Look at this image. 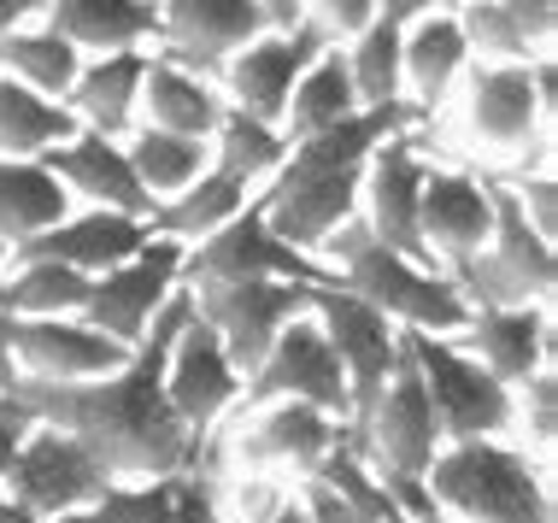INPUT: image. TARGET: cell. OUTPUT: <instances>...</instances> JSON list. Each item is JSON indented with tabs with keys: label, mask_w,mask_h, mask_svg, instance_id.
Here are the masks:
<instances>
[{
	"label": "cell",
	"mask_w": 558,
	"mask_h": 523,
	"mask_svg": "<svg viewBox=\"0 0 558 523\" xmlns=\"http://www.w3.org/2000/svg\"><path fill=\"white\" fill-rule=\"evenodd\" d=\"M24 429H29V412L19 406V400H0V476H7V465H12V447H19Z\"/></svg>",
	"instance_id": "47"
},
{
	"label": "cell",
	"mask_w": 558,
	"mask_h": 523,
	"mask_svg": "<svg viewBox=\"0 0 558 523\" xmlns=\"http://www.w3.org/2000/svg\"><path fill=\"white\" fill-rule=\"evenodd\" d=\"M429 124L412 100H388V107H359L341 124L318 130V136L289 142V159L270 171V183L259 188L265 223L282 242L318 253L329 230H341L359 212V177L376 142H388L395 130Z\"/></svg>",
	"instance_id": "2"
},
{
	"label": "cell",
	"mask_w": 558,
	"mask_h": 523,
	"mask_svg": "<svg viewBox=\"0 0 558 523\" xmlns=\"http://www.w3.org/2000/svg\"><path fill=\"white\" fill-rule=\"evenodd\" d=\"M452 341L471 348L500 382L518 388L523 377H535V370H547L558 358L553 301H541V306H471V318H464V330Z\"/></svg>",
	"instance_id": "23"
},
{
	"label": "cell",
	"mask_w": 558,
	"mask_h": 523,
	"mask_svg": "<svg viewBox=\"0 0 558 523\" xmlns=\"http://www.w3.org/2000/svg\"><path fill=\"white\" fill-rule=\"evenodd\" d=\"M347 441L371 459L376 471H400V476H424L429 459L441 453V424H435L429 388L417 377L412 353H405V330H400V358L388 370L376 406L347 429Z\"/></svg>",
	"instance_id": "12"
},
{
	"label": "cell",
	"mask_w": 558,
	"mask_h": 523,
	"mask_svg": "<svg viewBox=\"0 0 558 523\" xmlns=\"http://www.w3.org/2000/svg\"><path fill=\"white\" fill-rule=\"evenodd\" d=\"M259 523H306V500H300V488H294V495L277 506V512H265Z\"/></svg>",
	"instance_id": "53"
},
{
	"label": "cell",
	"mask_w": 558,
	"mask_h": 523,
	"mask_svg": "<svg viewBox=\"0 0 558 523\" xmlns=\"http://www.w3.org/2000/svg\"><path fill=\"white\" fill-rule=\"evenodd\" d=\"M500 183L511 188V200H518V212L535 223L547 242H558V171H553V159H541V166H523V171H511L500 177Z\"/></svg>",
	"instance_id": "42"
},
{
	"label": "cell",
	"mask_w": 558,
	"mask_h": 523,
	"mask_svg": "<svg viewBox=\"0 0 558 523\" xmlns=\"http://www.w3.org/2000/svg\"><path fill=\"white\" fill-rule=\"evenodd\" d=\"M88 277L59 259H19L12 253L0 271V312L7 318H83Z\"/></svg>",
	"instance_id": "32"
},
{
	"label": "cell",
	"mask_w": 558,
	"mask_h": 523,
	"mask_svg": "<svg viewBox=\"0 0 558 523\" xmlns=\"http://www.w3.org/2000/svg\"><path fill=\"white\" fill-rule=\"evenodd\" d=\"M341 53H347V71H353L359 107H388V100H405L400 95V29L395 24L371 19Z\"/></svg>",
	"instance_id": "39"
},
{
	"label": "cell",
	"mask_w": 558,
	"mask_h": 523,
	"mask_svg": "<svg viewBox=\"0 0 558 523\" xmlns=\"http://www.w3.org/2000/svg\"><path fill=\"white\" fill-rule=\"evenodd\" d=\"M223 107H230V100H223L218 77H201V71H189V65H177V59H165L159 48L147 53V77H142V124L213 142V130H218Z\"/></svg>",
	"instance_id": "27"
},
{
	"label": "cell",
	"mask_w": 558,
	"mask_h": 523,
	"mask_svg": "<svg viewBox=\"0 0 558 523\" xmlns=\"http://www.w3.org/2000/svg\"><path fill=\"white\" fill-rule=\"evenodd\" d=\"M241 400H306L329 417H353V400H347V370L336 348H329L318 312H294L277 330V341L265 348V358L241 377Z\"/></svg>",
	"instance_id": "11"
},
{
	"label": "cell",
	"mask_w": 558,
	"mask_h": 523,
	"mask_svg": "<svg viewBox=\"0 0 558 523\" xmlns=\"http://www.w3.org/2000/svg\"><path fill=\"white\" fill-rule=\"evenodd\" d=\"M177 476H112L88 506L59 512L48 523H171Z\"/></svg>",
	"instance_id": "38"
},
{
	"label": "cell",
	"mask_w": 558,
	"mask_h": 523,
	"mask_svg": "<svg viewBox=\"0 0 558 523\" xmlns=\"http://www.w3.org/2000/svg\"><path fill=\"white\" fill-rule=\"evenodd\" d=\"M71 212L65 183L48 171V159H0V242L19 247L29 235H41L48 223Z\"/></svg>",
	"instance_id": "30"
},
{
	"label": "cell",
	"mask_w": 558,
	"mask_h": 523,
	"mask_svg": "<svg viewBox=\"0 0 558 523\" xmlns=\"http://www.w3.org/2000/svg\"><path fill=\"white\" fill-rule=\"evenodd\" d=\"M253 194H259V188H247L241 177H230L223 166H206L183 194H171V200L154 206L147 230H154V235H171V242H183V247H194V242H206L213 230H223V223H230L241 206L253 200Z\"/></svg>",
	"instance_id": "29"
},
{
	"label": "cell",
	"mask_w": 558,
	"mask_h": 523,
	"mask_svg": "<svg viewBox=\"0 0 558 523\" xmlns=\"http://www.w3.org/2000/svg\"><path fill=\"white\" fill-rule=\"evenodd\" d=\"M12 382H19V358H12V324L0 312V400H12Z\"/></svg>",
	"instance_id": "50"
},
{
	"label": "cell",
	"mask_w": 558,
	"mask_h": 523,
	"mask_svg": "<svg viewBox=\"0 0 558 523\" xmlns=\"http://www.w3.org/2000/svg\"><path fill=\"white\" fill-rule=\"evenodd\" d=\"M147 235H154L147 218L107 212V206H71L59 223H48L41 235H29V242H19L12 253H19V259H59L83 277H100V271H112L118 259H130Z\"/></svg>",
	"instance_id": "24"
},
{
	"label": "cell",
	"mask_w": 558,
	"mask_h": 523,
	"mask_svg": "<svg viewBox=\"0 0 558 523\" xmlns=\"http://www.w3.org/2000/svg\"><path fill=\"white\" fill-rule=\"evenodd\" d=\"M511 12V24L530 36L535 53H553V36H558V0H500Z\"/></svg>",
	"instance_id": "45"
},
{
	"label": "cell",
	"mask_w": 558,
	"mask_h": 523,
	"mask_svg": "<svg viewBox=\"0 0 558 523\" xmlns=\"http://www.w3.org/2000/svg\"><path fill=\"white\" fill-rule=\"evenodd\" d=\"M347 112H359L353 71H347V53H341V48H324V53L294 77V88H289V107H282V136H289V142L318 136V130L341 124Z\"/></svg>",
	"instance_id": "33"
},
{
	"label": "cell",
	"mask_w": 558,
	"mask_h": 523,
	"mask_svg": "<svg viewBox=\"0 0 558 523\" xmlns=\"http://www.w3.org/2000/svg\"><path fill=\"white\" fill-rule=\"evenodd\" d=\"M324 265L336 271L341 289H353L359 301H371L388 324L400 330H429V336H459L471 318V301L441 265L417 259V253L383 247L359 218H347L341 230L324 235Z\"/></svg>",
	"instance_id": "4"
},
{
	"label": "cell",
	"mask_w": 558,
	"mask_h": 523,
	"mask_svg": "<svg viewBox=\"0 0 558 523\" xmlns=\"http://www.w3.org/2000/svg\"><path fill=\"white\" fill-rule=\"evenodd\" d=\"M147 53L154 48H118V53H88L77 83H71L65 107L83 130L124 142L142 124V77H147Z\"/></svg>",
	"instance_id": "26"
},
{
	"label": "cell",
	"mask_w": 558,
	"mask_h": 523,
	"mask_svg": "<svg viewBox=\"0 0 558 523\" xmlns=\"http://www.w3.org/2000/svg\"><path fill=\"white\" fill-rule=\"evenodd\" d=\"M183 282H318L324 289V282H336V271L324 265V253L282 242L265 223L259 194H253L223 230L183 253Z\"/></svg>",
	"instance_id": "9"
},
{
	"label": "cell",
	"mask_w": 558,
	"mask_h": 523,
	"mask_svg": "<svg viewBox=\"0 0 558 523\" xmlns=\"http://www.w3.org/2000/svg\"><path fill=\"white\" fill-rule=\"evenodd\" d=\"M424 171H429L424 124H417V130H395L388 142L371 147L365 177H359V212H353L383 247L417 253V259H429L424 242H417V194H424Z\"/></svg>",
	"instance_id": "18"
},
{
	"label": "cell",
	"mask_w": 558,
	"mask_h": 523,
	"mask_svg": "<svg viewBox=\"0 0 558 523\" xmlns=\"http://www.w3.org/2000/svg\"><path fill=\"white\" fill-rule=\"evenodd\" d=\"M83 59L88 53H77L65 36H59V29H48L41 19H29V24H19V29H7V36H0V77L36 88V95H48V100H65L71 95Z\"/></svg>",
	"instance_id": "31"
},
{
	"label": "cell",
	"mask_w": 558,
	"mask_h": 523,
	"mask_svg": "<svg viewBox=\"0 0 558 523\" xmlns=\"http://www.w3.org/2000/svg\"><path fill=\"white\" fill-rule=\"evenodd\" d=\"M165 400H171V412L183 417L201 441L213 436L223 417L235 412V400H241L235 358L218 341L213 324L194 312V301H189V318L177 324L171 348H165Z\"/></svg>",
	"instance_id": "14"
},
{
	"label": "cell",
	"mask_w": 558,
	"mask_h": 523,
	"mask_svg": "<svg viewBox=\"0 0 558 523\" xmlns=\"http://www.w3.org/2000/svg\"><path fill=\"white\" fill-rule=\"evenodd\" d=\"M154 7H159V0H154Z\"/></svg>",
	"instance_id": "55"
},
{
	"label": "cell",
	"mask_w": 558,
	"mask_h": 523,
	"mask_svg": "<svg viewBox=\"0 0 558 523\" xmlns=\"http://www.w3.org/2000/svg\"><path fill=\"white\" fill-rule=\"evenodd\" d=\"M0 523H41V518L29 512V506L12 495V488H0Z\"/></svg>",
	"instance_id": "52"
},
{
	"label": "cell",
	"mask_w": 558,
	"mask_h": 523,
	"mask_svg": "<svg viewBox=\"0 0 558 523\" xmlns=\"http://www.w3.org/2000/svg\"><path fill=\"white\" fill-rule=\"evenodd\" d=\"M189 318V289H177L147 324V336L130 348V358L107 377L88 382H36L19 377L12 400L36 417V424L71 429L107 459L112 476H177L201 465V436L171 412L165 400V348H171L177 324Z\"/></svg>",
	"instance_id": "1"
},
{
	"label": "cell",
	"mask_w": 558,
	"mask_h": 523,
	"mask_svg": "<svg viewBox=\"0 0 558 523\" xmlns=\"http://www.w3.org/2000/svg\"><path fill=\"white\" fill-rule=\"evenodd\" d=\"M471 306H541L558 289V253L553 242L518 212L511 188L494 177V235L482 242L459 271H447Z\"/></svg>",
	"instance_id": "7"
},
{
	"label": "cell",
	"mask_w": 558,
	"mask_h": 523,
	"mask_svg": "<svg viewBox=\"0 0 558 523\" xmlns=\"http://www.w3.org/2000/svg\"><path fill=\"white\" fill-rule=\"evenodd\" d=\"M464 71H471V41H464L452 7H435L400 29V95L424 118L447 112Z\"/></svg>",
	"instance_id": "25"
},
{
	"label": "cell",
	"mask_w": 558,
	"mask_h": 523,
	"mask_svg": "<svg viewBox=\"0 0 558 523\" xmlns=\"http://www.w3.org/2000/svg\"><path fill=\"white\" fill-rule=\"evenodd\" d=\"M183 253L189 247L171 242V235H147L130 259H118L112 271L88 277L83 318L95 324V330H107L112 341L135 348V341L147 336V324L159 318V306L183 289Z\"/></svg>",
	"instance_id": "13"
},
{
	"label": "cell",
	"mask_w": 558,
	"mask_h": 523,
	"mask_svg": "<svg viewBox=\"0 0 558 523\" xmlns=\"http://www.w3.org/2000/svg\"><path fill=\"white\" fill-rule=\"evenodd\" d=\"M124 154L135 177H142V188L159 200H171V194H183L194 177L213 166V142L201 136H177V130H154V124H135L124 136Z\"/></svg>",
	"instance_id": "34"
},
{
	"label": "cell",
	"mask_w": 558,
	"mask_h": 523,
	"mask_svg": "<svg viewBox=\"0 0 558 523\" xmlns=\"http://www.w3.org/2000/svg\"><path fill=\"white\" fill-rule=\"evenodd\" d=\"M282 159H289V136H282V124H265V118H247V112L223 107L218 130H213V166L241 177L247 188H265L270 171H277Z\"/></svg>",
	"instance_id": "36"
},
{
	"label": "cell",
	"mask_w": 558,
	"mask_h": 523,
	"mask_svg": "<svg viewBox=\"0 0 558 523\" xmlns=\"http://www.w3.org/2000/svg\"><path fill=\"white\" fill-rule=\"evenodd\" d=\"M107 483H112V471L95 447L77 441L71 429L36 424V417H29V429L19 436V447H12V465L0 476V488H12L41 523L88 506Z\"/></svg>",
	"instance_id": "10"
},
{
	"label": "cell",
	"mask_w": 558,
	"mask_h": 523,
	"mask_svg": "<svg viewBox=\"0 0 558 523\" xmlns=\"http://www.w3.org/2000/svg\"><path fill=\"white\" fill-rule=\"evenodd\" d=\"M452 19H459L464 41H471V59H506V65H530L535 59L530 36L511 24V12L500 7V0H459Z\"/></svg>",
	"instance_id": "40"
},
{
	"label": "cell",
	"mask_w": 558,
	"mask_h": 523,
	"mask_svg": "<svg viewBox=\"0 0 558 523\" xmlns=\"http://www.w3.org/2000/svg\"><path fill=\"white\" fill-rule=\"evenodd\" d=\"M300 500H306V523H359L353 512H347V500L336 495V488H324L318 476L300 483Z\"/></svg>",
	"instance_id": "46"
},
{
	"label": "cell",
	"mask_w": 558,
	"mask_h": 523,
	"mask_svg": "<svg viewBox=\"0 0 558 523\" xmlns=\"http://www.w3.org/2000/svg\"><path fill=\"white\" fill-rule=\"evenodd\" d=\"M53 0H0V36L7 29H19V24H29V19H41Z\"/></svg>",
	"instance_id": "49"
},
{
	"label": "cell",
	"mask_w": 558,
	"mask_h": 523,
	"mask_svg": "<svg viewBox=\"0 0 558 523\" xmlns=\"http://www.w3.org/2000/svg\"><path fill=\"white\" fill-rule=\"evenodd\" d=\"M7 259H12V247H7V242H0V271H7Z\"/></svg>",
	"instance_id": "54"
},
{
	"label": "cell",
	"mask_w": 558,
	"mask_h": 523,
	"mask_svg": "<svg viewBox=\"0 0 558 523\" xmlns=\"http://www.w3.org/2000/svg\"><path fill=\"white\" fill-rule=\"evenodd\" d=\"M318 476L324 488H336V495L347 500V512H353L359 523H405V512H400V500H395V488L376 476V465L365 453H359L353 441H347V429L336 436V447L318 459Z\"/></svg>",
	"instance_id": "37"
},
{
	"label": "cell",
	"mask_w": 558,
	"mask_h": 523,
	"mask_svg": "<svg viewBox=\"0 0 558 523\" xmlns=\"http://www.w3.org/2000/svg\"><path fill=\"white\" fill-rule=\"evenodd\" d=\"M341 429H347L341 417L306 406V400H235V412L201 441V471L206 476L265 471L306 483Z\"/></svg>",
	"instance_id": "6"
},
{
	"label": "cell",
	"mask_w": 558,
	"mask_h": 523,
	"mask_svg": "<svg viewBox=\"0 0 558 523\" xmlns=\"http://www.w3.org/2000/svg\"><path fill=\"white\" fill-rule=\"evenodd\" d=\"M41 24L59 29L77 53H118V48H154L159 7L154 0H53Z\"/></svg>",
	"instance_id": "28"
},
{
	"label": "cell",
	"mask_w": 558,
	"mask_h": 523,
	"mask_svg": "<svg viewBox=\"0 0 558 523\" xmlns=\"http://www.w3.org/2000/svg\"><path fill=\"white\" fill-rule=\"evenodd\" d=\"M253 7L265 12L270 29H294L300 24V0H253Z\"/></svg>",
	"instance_id": "51"
},
{
	"label": "cell",
	"mask_w": 558,
	"mask_h": 523,
	"mask_svg": "<svg viewBox=\"0 0 558 523\" xmlns=\"http://www.w3.org/2000/svg\"><path fill=\"white\" fill-rule=\"evenodd\" d=\"M265 24V12L253 0H159V41L154 48L177 65L201 71V77H218L223 59H230L241 41H253Z\"/></svg>",
	"instance_id": "21"
},
{
	"label": "cell",
	"mask_w": 558,
	"mask_h": 523,
	"mask_svg": "<svg viewBox=\"0 0 558 523\" xmlns=\"http://www.w3.org/2000/svg\"><path fill=\"white\" fill-rule=\"evenodd\" d=\"M405 353H412L417 377H424V388H429L441 441L511 436V382L494 377L471 348H459L452 336L405 330Z\"/></svg>",
	"instance_id": "8"
},
{
	"label": "cell",
	"mask_w": 558,
	"mask_h": 523,
	"mask_svg": "<svg viewBox=\"0 0 558 523\" xmlns=\"http://www.w3.org/2000/svg\"><path fill=\"white\" fill-rule=\"evenodd\" d=\"M171 523H223L218 500H213V476L201 465L194 471H177V506H171Z\"/></svg>",
	"instance_id": "44"
},
{
	"label": "cell",
	"mask_w": 558,
	"mask_h": 523,
	"mask_svg": "<svg viewBox=\"0 0 558 523\" xmlns=\"http://www.w3.org/2000/svg\"><path fill=\"white\" fill-rule=\"evenodd\" d=\"M312 312H318L329 348H336L341 370H347V400H353L347 429H353L359 417L376 406V394H383L388 370H395V358H400V324H388L371 301H359L353 289H341V282L312 289Z\"/></svg>",
	"instance_id": "16"
},
{
	"label": "cell",
	"mask_w": 558,
	"mask_h": 523,
	"mask_svg": "<svg viewBox=\"0 0 558 523\" xmlns=\"http://www.w3.org/2000/svg\"><path fill=\"white\" fill-rule=\"evenodd\" d=\"M7 324H12L19 377H36V382H88L130 358L124 341L95 330L88 318H7Z\"/></svg>",
	"instance_id": "20"
},
{
	"label": "cell",
	"mask_w": 558,
	"mask_h": 523,
	"mask_svg": "<svg viewBox=\"0 0 558 523\" xmlns=\"http://www.w3.org/2000/svg\"><path fill=\"white\" fill-rule=\"evenodd\" d=\"M300 19L318 29L329 48H347L376 19V0H300Z\"/></svg>",
	"instance_id": "43"
},
{
	"label": "cell",
	"mask_w": 558,
	"mask_h": 523,
	"mask_svg": "<svg viewBox=\"0 0 558 523\" xmlns=\"http://www.w3.org/2000/svg\"><path fill=\"white\" fill-rule=\"evenodd\" d=\"M435 7H452V0H376V19L405 29L412 19H424V12H435Z\"/></svg>",
	"instance_id": "48"
},
{
	"label": "cell",
	"mask_w": 558,
	"mask_h": 523,
	"mask_svg": "<svg viewBox=\"0 0 558 523\" xmlns=\"http://www.w3.org/2000/svg\"><path fill=\"white\" fill-rule=\"evenodd\" d=\"M494 235V177H482L464 159L424 171V194H417V242L441 271H459L464 259Z\"/></svg>",
	"instance_id": "17"
},
{
	"label": "cell",
	"mask_w": 558,
	"mask_h": 523,
	"mask_svg": "<svg viewBox=\"0 0 558 523\" xmlns=\"http://www.w3.org/2000/svg\"><path fill=\"white\" fill-rule=\"evenodd\" d=\"M424 488L452 523H558L553 459L518 447L511 436L441 441Z\"/></svg>",
	"instance_id": "3"
},
{
	"label": "cell",
	"mask_w": 558,
	"mask_h": 523,
	"mask_svg": "<svg viewBox=\"0 0 558 523\" xmlns=\"http://www.w3.org/2000/svg\"><path fill=\"white\" fill-rule=\"evenodd\" d=\"M511 441L553 459V441H558V370L553 365L511 388Z\"/></svg>",
	"instance_id": "41"
},
{
	"label": "cell",
	"mask_w": 558,
	"mask_h": 523,
	"mask_svg": "<svg viewBox=\"0 0 558 523\" xmlns=\"http://www.w3.org/2000/svg\"><path fill=\"white\" fill-rule=\"evenodd\" d=\"M48 171L65 183L71 206H107V212H130V218H154V194L142 188L130 154L118 136H100V130H71L59 147H48Z\"/></svg>",
	"instance_id": "22"
},
{
	"label": "cell",
	"mask_w": 558,
	"mask_h": 523,
	"mask_svg": "<svg viewBox=\"0 0 558 523\" xmlns=\"http://www.w3.org/2000/svg\"><path fill=\"white\" fill-rule=\"evenodd\" d=\"M194 312L218 330V341L230 348L235 370L247 377L265 358V348L277 341V330L294 318V312L312 306V289L318 282H183Z\"/></svg>",
	"instance_id": "15"
},
{
	"label": "cell",
	"mask_w": 558,
	"mask_h": 523,
	"mask_svg": "<svg viewBox=\"0 0 558 523\" xmlns=\"http://www.w3.org/2000/svg\"><path fill=\"white\" fill-rule=\"evenodd\" d=\"M447 107L459 112V159L482 177H511L553 159V107L541 100L530 65L471 59Z\"/></svg>",
	"instance_id": "5"
},
{
	"label": "cell",
	"mask_w": 558,
	"mask_h": 523,
	"mask_svg": "<svg viewBox=\"0 0 558 523\" xmlns=\"http://www.w3.org/2000/svg\"><path fill=\"white\" fill-rule=\"evenodd\" d=\"M77 130L65 100H48L36 88L0 77V159H36Z\"/></svg>",
	"instance_id": "35"
},
{
	"label": "cell",
	"mask_w": 558,
	"mask_h": 523,
	"mask_svg": "<svg viewBox=\"0 0 558 523\" xmlns=\"http://www.w3.org/2000/svg\"><path fill=\"white\" fill-rule=\"evenodd\" d=\"M329 48V41L300 19L294 29H259L253 41H241V48L223 59L218 71V88L223 100H230L235 112L247 118H265V124H282V107H289V88L294 77L312 65Z\"/></svg>",
	"instance_id": "19"
}]
</instances>
